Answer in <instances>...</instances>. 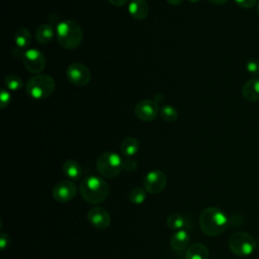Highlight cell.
Masks as SVG:
<instances>
[{
	"label": "cell",
	"instance_id": "603a6c76",
	"mask_svg": "<svg viewBox=\"0 0 259 259\" xmlns=\"http://www.w3.org/2000/svg\"><path fill=\"white\" fill-rule=\"evenodd\" d=\"M4 84L7 87V89L12 90V91L19 90L23 86V82H22L21 78L18 75H14V74L6 76V78L4 80Z\"/></svg>",
	"mask_w": 259,
	"mask_h": 259
},
{
	"label": "cell",
	"instance_id": "d590c367",
	"mask_svg": "<svg viewBox=\"0 0 259 259\" xmlns=\"http://www.w3.org/2000/svg\"><path fill=\"white\" fill-rule=\"evenodd\" d=\"M257 13L259 14V2H258V4H257Z\"/></svg>",
	"mask_w": 259,
	"mask_h": 259
},
{
	"label": "cell",
	"instance_id": "1f68e13d",
	"mask_svg": "<svg viewBox=\"0 0 259 259\" xmlns=\"http://www.w3.org/2000/svg\"><path fill=\"white\" fill-rule=\"evenodd\" d=\"M208 1L215 5H222V4H225L228 0H208Z\"/></svg>",
	"mask_w": 259,
	"mask_h": 259
},
{
	"label": "cell",
	"instance_id": "ffe728a7",
	"mask_svg": "<svg viewBox=\"0 0 259 259\" xmlns=\"http://www.w3.org/2000/svg\"><path fill=\"white\" fill-rule=\"evenodd\" d=\"M14 41L19 49L28 48L31 42V34L29 30L25 27L18 28L14 34Z\"/></svg>",
	"mask_w": 259,
	"mask_h": 259
},
{
	"label": "cell",
	"instance_id": "836d02e7",
	"mask_svg": "<svg viewBox=\"0 0 259 259\" xmlns=\"http://www.w3.org/2000/svg\"><path fill=\"white\" fill-rule=\"evenodd\" d=\"M256 247L258 248V252H259V236L256 238Z\"/></svg>",
	"mask_w": 259,
	"mask_h": 259
},
{
	"label": "cell",
	"instance_id": "7402d4cb",
	"mask_svg": "<svg viewBox=\"0 0 259 259\" xmlns=\"http://www.w3.org/2000/svg\"><path fill=\"white\" fill-rule=\"evenodd\" d=\"M167 226L171 230L179 231L185 226V220L179 213H172L167 218Z\"/></svg>",
	"mask_w": 259,
	"mask_h": 259
},
{
	"label": "cell",
	"instance_id": "4dcf8cb0",
	"mask_svg": "<svg viewBox=\"0 0 259 259\" xmlns=\"http://www.w3.org/2000/svg\"><path fill=\"white\" fill-rule=\"evenodd\" d=\"M163 100H164V96H163L162 94H156L155 97H154V101H155L158 105H160V103H162Z\"/></svg>",
	"mask_w": 259,
	"mask_h": 259
},
{
	"label": "cell",
	"instance_id": "5bb4252c",
	"mask_svg": "<svg viewBox=\"0 0 259 259\" xmlns=\"http://www.w3.org/2000/svg\"><path fill=\"white\" fill-rule=\"evenodd\" d=\"M127 10L135 19L142 20L148 16L149 6L145 0H131Z\"/></svg>",
	"mask_w": 259,
	"mask_h": 259
},
{
	"label": "cell",
	"instance_id": "9c48e42d",
	"mask_svg": "<svg viewBox=\"0 0 259 259\" xmlns=\"http://www.w3.org/2000/svg\"><path fill=\"white\" fill-rule=\"evenodd\" d=\"M167 183V177L160 170H152L146 174L143 180V185L146 191L151 194H159L163 191Z\"/></svg>",
	"mask_w": 259,
	"mask_h": 259
},
{
	"label": "cell",
	"instance_id": "ac0fdd59",
	"mask_svg": "<svg viewBox=\"0 0 259 259\" xmlns=\"http://www.w3.org/2000/svg\"><path fill=\"white\" fill-rule=\"evenodd\" d=\"M139 141L134 137L125 138L120 144V152L125 158H132L139 151Z\"/></svg>",
	"mask_w": 259,
	"mask_h": 259
},
{
	"label": "cell",
	"instance_id": "7c38bea8",
	"mask_svg": "<svg viewBox=\"0 0 259 259\" xmlns=\"http://www.w3.org/2000/svg\"><path fill=\"white\" fill-rule=\"evenodd\" d=\"M89 223L97 229H106L110 225V215L103 207H93L87 212Z\"/></svg>",
	"mask_w": 259,
	"mask_h": 259
},
{
	"label": "cell",
	"instance_id": "e0dca14e",
	"mask_svg": "<svg viewBox=\"0 0 259 259\" xmlns=\"http://www.w3.org/2000/svg\"><path fill=\"white\" fill-rule=\"evenodd\" d=\"M208 249L201 243L190 245L186 251V259H208Z\"/></svg>",
	"mask_w": 259,
	"mask_h": 259
},
{
	"label": "cell",
	"instance_id": "cb8c5ba5",
	"mask_svg": "<svg viewBox=\"0 0 259 259\" xmlns=\"http://www.w3.org/2000/svg\"><path fill=\"white\" fill-rule=\"evenodd\" d=\"M128 198L134 204H141L146 199V189L142 187H135L130 191Z\"/></svg>",
	"mask_w": 259,
	"mask_h": 259
},
{
	"label": "cell",
	"instance_id": "7a4b0ae2",
	"mask_svg": "<svg viewBox=\"0 0 259 259\" xmlns=\"http://www.w3.org/2000/svg\"><path fill=\"white\" fill-rule=\"evenodd\" d=\"M79 190L83 199L91 204L102 202L109 193L107 183L101 177L94 175L83 178L80 182Z\"/></svg>",
	"mask_w": 259,
	"mask_h": 259
},
{
	"label": "cell",
	"instance_id": "ba28073f",
	"mask_svg": "<svg viewBox=\"0 0 259 259\" xmlns=\"http://www.w3.org/2000/svg\"><path fill=\"white\" fill-rule=\"evenodd\" d=\"M22 63L28 72L37 75L45 69L46 59L37 49H28L22 54Z\"/></svg>",
	"mask_w": 259,
	"mask_h": 259
},
{
	"label": "cell",
	"instance_id": "8fae6325",
	"mask_svg": "<svg viewBox=\"0 0 259 259\" xmlns=\"http://www.w3.org/2000/svg\"><path fill=\"white\" fill-rule=\"evenodd\" d=\"M159 110H160V107L154 101V99L153 100L146 99V100H141L140 102L137 103L135 107V114L139 119L143 121H152L157 117Z\"/></svg>",
	"mask_w": 259,
	"mask_h": 259
},
{
	"label": "cell",
	"instance_id": "9a60e30c",
	"mask_svg": "<svg viewBox=\"0 0 259 259\" xmlns=\"http://www.w3.org/2000/svg\"><path fill=\"white\" fill-rule=\"evenodd\" d=\"M189 243L188 233L184 230L176 231L170 238V246L175 251L184 250Z\"/></svg>",
	"mask_w": 259,
	"mask_h": 259
},
{
	"label": "cell",
	"instance_id": "83f0119b",
	"mask_svg": "<svg viewBox=\"0 0 259 259\" xmlns=\"http://www.w3.org/2000/svg\"><path fill=\"white\" fill-rule=\"evenodd\" d=\"M257 0H235L236 4L242 8H252Z\"/></svg>",
	"mask_w": 259,
	"mask_h": 259
},
{
	"label": "cell",
	"instance_id": "d6986e66",
	"mask_svg": "<svg viewBox=\"0 0 259 259\" xmlns=\"http://www.w3.org/2000/svg\"><path fill=\"white\" fill-rule=\"evenodd\" d=\"M63 172L68 178L77 180L82 175V167L75 160H67L63 164Z\"/></svg>",
	"mask_w": 259,
	"mask_h": 259
},
{
	"label": "cell",
	"instance_id": "e575fe53",
	"mask_svg": "<svg viewBox=\"0 0 259 259\" xmlns=\"http://www.w3.org/2000/svg\"><path fill=\"white\" fill-rule=\"evenodd\" d=\"M188 2H191V3H196V2H198V1H200V0H187Z\"/></svg>",
	"mask_w": 259,
	"mask_h": 259
},
{
	"label": "cell",
	"instance_id": "d6a6232c",
	"mask_svg": "<svg viewBox=\"0 0 259 259\" xmlns=\"http://www.w3.org/2000/svg\"><path fill=\"white\" fill-rule=\"evenodd\" d=\"M167 2L171 5H179L182 2V0H167Z\"/></svg>",
	"mask_w": 259,
	"mask_h": 259
},
{
	"label": "cell",
	"instance_id": "2e32d148",
	"mask_svg": "<svg viewBox=\"0 0 259 259\" xmlns=\"http://www.w3.org/2000/svg\"><path fill=\"white\" fill-rule=\"evenodd\" d=\"M54 35H55V29L50 23H44L39 25L35 31V38L37 42L41 45L49 44L53 39Z\"/></svg>",
	"mask_w": 259,
	"mask_h": 259
},
{
	"label": "cell",
	"instance_id": "f546056e",
	"mask_svg": "<svg viewBox=\"0 0 259 259\" xmlns=\"http://www.w3.org/2000/svg\"><path fill=\"white\" fill-rule=\"evenodd\" d=\"M110 4H112L113 6H122L124 5L128 0H107Z\"/></svg>",
	"mask_w": 259,
	"mask_h": 259
},
{
	"label": "cell",
	"instance_id": "3957f363",
	"mask_svg": "<svg viewBox=\"0 0 259 259\" xmlns=\"http://www.w3.org/2000/svg\"><path fill=\"white\" fill-rule=\"evenodd\" d=\"M56 34L61 47L67 50H73L79 47L83 37L81 26L75 20L71 19H66L59 22L57 25Z\"/></svg>",
	"mask_w": 259,
	"mask_h": 259
},
{
	"label": "cell",
	"instance_id": "4fadbf2b",
	"mask_svg": "<svg viewBox=\"0 0 259 259\" xmlns=\"http://www.w3.org/2000/svg\"><path fill=\"white\" fill-rule=\"evenodd\" d=\"M242 95L250 102L259 101V77H253L243 85Z\"/></svg>",
	"mask_w": 259,
	"mask_h": 259
},
{
	"label": "cell",
	"instance_id": "30bf717a",
	"mask_svg": "<svg viewBox=\"0 0 259 259\" xmlns=\"http://www.w3.org/2000/svg\"><path fill=\"white\" fill-rule=\"evenodd\" d=\"M77 193L76 185L71 180H62L57 183L53 189V197L60 203L70 201Z\"/></svg>",
	"mask_w": 259,
	"mask_h": 259
},
{
	"label": "cell",
	"instance_id": "52a82bcc",
	"mask_svg": "<svg viewBox=\"0 0 259 259\" xmlns=\"http://www.w3.org/2000/svg\"><path fill=\"white\" fill-rule=\"evenodd\" d=\"M66 77L71 84L76 86H84L89 83L91 79V73L84 64L75 62L67 68Z\"/></svg>",
	"mask_w": 259,
	"mask_h": 259
},
{
	"label": "cell",
	"instance_id": "277c9868",
	"mask_svg": "<svg viewBox=\"0 0 259 259\" xmlns=\"http://www.w3.org/2000/svg\"><path fill=\"white\" fill-rule=\"evenodd\" d=\"M25 88L31 98L41 100L51 96L54 92L55 80L50 75L37 74L27 81Z\"/></svg>",
	"mask_w": 259,
	"mask_h": 259
},
{
	"label": "cell",
	"instance_id": "8992f818",
	"mask_svg": "<svg viewBox=\"0 0 259 259\" xmlns=\"http://www.w3.org/2000/svg\"><path fill=\"white\" fill-rule=\"evenodd\" d=\"M229 248L233 254L239 257H247L256 248V240L246 232H236L231 235L228 241Z\"/></svg>",
	"mask_w": 259,
	"mask_h": 259
},
{
	"label": "cell",
	"instance_id": "44dd1931",
	"mask_svg": "<svg viewBox=\"0 0 259 259\" xmlns=\"http://www.w3.org/2000/svg\"><path fill=\"white\" fill-rule=\"evenodd\" d=\"M159 113L161 117L167 122H174L178 118V112L176 108L169 104L163 105L162 107H160Z\"/></svg>",
	"mask_w": 259,
	"mask_h": 259
},
{
	"label": "cell",
	"instance_id": "5b68a950",
	"mask_svg": "<svg viewBox=\"0 0 259 259\" xmlns=\"http://www.w3.org/2000/svg\"><path fill=\"white\" fill-rule=\"evenodd\" d=\"M97 171L105 178H115L122 169V159L114 152H105L96 160Z\"/></svg>",
	"mask_w": 259,
	"mask_h": 259
},
{
	"label": "cell",
	"instance_id": "484cf974",
	"mask_svg": "<svg viewBox=\"0 0 259 259\" xmlns=\"http://www.w3.org/2000/svg\"><path fill=\"white\" fill-rule=\"evenodd\" d=\"M11 101V95L8 90L2 88L0 91V107L5 108Z\"/></svg>",
	"mask_w": 259,
	"mask_h": 259
},
{
	"label": "cell",
	"instance_id": "4316f807",
	"mask_svg": "<svg viewBox=\"0 0 259 259\" xmlns=\"http://www.w3.org/2000/svg\"><path fill=\"white\" fill-rule=\"evenodd\" d=\"M122 168L126 171H135L138 168V163L132 158H125L122 160Z\"/></svg>",
	"mask_w": 259,
	"mask_h": 259
},
{
	"label": "cell",
	"instance_id": "d4e9b609",
	"mask_svg": "<svg viewBox=\"0 0 259 259\" xmlns=\"http://www.w3.org/2000/svg\"><path fill=\"white\" fill-rule=\"evenodd\" d=\"M246 70L252 76H259V60L258 59H250L246 63Z\"/></svg>",
	"mask_w": 259,
	"mask_h": 259
},
{
	"label": "cell",
	"instance_id": "f1b7e54d",
	"mask_svg": "<svg viewBox=\"0 0 259 259\" xmlns=\"http://www.w3.org/2000/svg\"><path fill=\"white\" fill-rule=\"evenodd\" d=\"M7 243H8V237H7L6 234L2 233V234H1V243H0V246H1L2 250L5 249V246H6Z\"/></svg>",
	"mask_w": 259,
	"mask_h": 259
},
{
	"label": "cell",
	"instance_id": "6da1fadb",
	"mask_svg": "<svg viewBox=\"0 0 259 259\" xmlns=\"http://www.w3.org/2000/svg\"><path fill=\"white\" fill-rule=\"evenodd\" d=\"M199 226L205 235L215 237L227 230L229 219L221 208L209 206L201 211L199 215Z\"/></svg>",
	"mask_w": 259,
	"mask_h": 259
}]
</instances>
